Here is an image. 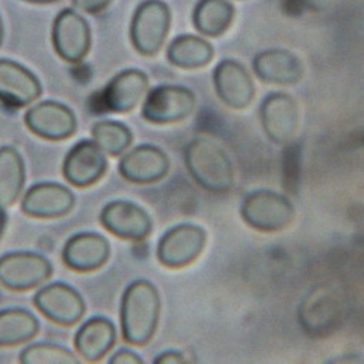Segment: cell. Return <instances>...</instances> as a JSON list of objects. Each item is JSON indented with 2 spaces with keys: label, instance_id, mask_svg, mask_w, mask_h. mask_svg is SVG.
Instances as JSON below:
<instances>
[{
  "label": "cell",
  "instance_id": "cell-5",
  "mask_svg": "<svg viewBox=\"0 0 364 364\" xmlns=\"http://www.w3.org/2000/svg\"><path fill=\"white\" fill-rule=\"evenodd\" d=\"M196 104V94L187 86L161 85L146 95L141 115L154 124L179 123L193 114Z\"/></svg>",
  "mask_w": 364,
  "mask_h": 364
},
{
  "label": "cell",
  "instance_id": "cell-33",
  "mask_svg": "<svg viewBox=\"0 0 364 364\" xmlns=\"http://www.w3.org/2000/svg\"><path fill=\"white\" fill-rule=\"evenodd\" d=\"M28 4H37V5H46V4H54L57 0H25Z\"/></svg>",
  "mask_w": 364,
  "mask_h": 364
},
{
  "label": "cell",
  "instance_id": "cell-4",
  "mask_svg": "<svg viewBox=\"0 0 364 364\" xmlns=\"http://www.w3.org/2000/svg\"><path fill=\"white\" fill-rule=\"evenodd\" d=\"M171 9L162 0H144L133 15L130 38L133 47L143 55H156L168 37Z\"/></svg>",
  "mask_w": 364,
  "mask_h": 364
},
{
  "label": "cell",
  "instance_id": "cell-28",
  "mask_svg": "<svg viewBox=\"0 0 364 364\" xmlns=\"http://www.w3.org/2000/svg\"><path fill=\"white\" fill-rule=\"evenodd\" d=\"M112 0H72V4L76 9L90 14V15H98L104 12Z\"/></svg>",
  "mask_w": 364,
  "mask_h": 364
},
{
  "label": "cell",
  "instance_id": "cell-32",
  "mask_svg": "<svg viewBox=\"0 0 364 364\" xmlns=\"http://www.w3.org/2000/svg\"><path fill=\"white\" fill-rule=\"evenodd\" d=\"M6 222H8V216H6V210L5 207L0 205V237H2L5 228H6Z\"/></svg>",
  "mask_w": 364,
  "mask_h": 364
},
{
  "label": "cell",
  "instance_id": "cell-7",
  "mask_svg": "<svg viewBox=\"0 0 364 364\" xmlns=\"http://www.w3.org/2000/svg\"><path fill=\"white\" fill-rule=\"evenodd\" d=\"M51 40L58 57L76 65L83 62L92 47V31L79 12L66 8L54 19Z\"/></svg>",
  "mask_w": 364,
  "mask_h": 364
},
{
  "label": "cell",
  "instance_id": "cell-22",
  "mask_svg": "<svg viewBox=\"0 0 364 364\" xmlns=\"http://www.w3.org/2000/svg\"><path fill=\"white\" fill-rule=\"evenodd\" d=\"M25 162L14 146L0 147V205H14L23 193Z\"/></svg>",
  "mask_w": 364,
  "mask_h": 364
},
{
  "label": "cell",
  "instance_id": "cell-30",
  "mask_svg": "<svg viewBox=\"0 0 364 364\" xmlns=\"http://www.w3.org/2000/svg\"><path fill=\"white\" fill-rule=\"evenodd\" d=\"M154 361L156 364H178V363H186L187 360L178 351H165V353H161Z\"/></svg>",
  "mask_w": 364,
  "mask_h": 364
},
{
  "label": "cell",
  "instance_id": "cell-16",
  "mask_svg": "<svg viewBox=\"0 0 364 364\" xmlns=\"http://www.w3.org/2000/svg\"><path fill=\"white\" fill-rule=\"evenodd\" d=\"M169 166V159L161 147L140 144L121 158L118 171L133 184H154L168 175Z\"/></svg>",
  "mask_w": 364,
  "mask_h": 364
},
{
  "label": "cell",
  "instance_id": "cell-8",
  "mask_svg": "<svg viewBox=\"0 0 364 364\" xmlns=\"http://www.w3.org/2000/svg\"><path fill=\"white\" fill-rule=\"evenodd\" d=\"M205 242L207 233L201 226L182 223L162 235L156 255L159 262L166 268H184L201 255Z\"/></svg>",
  "mask_w": 364,
  "mask_h": 364
},
{
  "label": "cell",
  "instance_id": "cell-25",
  "mask_svg": "<svg viewBox=\"0 0 364 364\" xmlns=\"http://www.w3.org/2000/svg\"><path fill=\"white\" fill-rule=\"evenodd\" d=\"M235 18V8L229 0H200L193 21L197 31L205 37H219L228 31Z\"/></svg>",
  "mask_w": 364,
  "mask_h": 364
},
{
  "label": "cell",
  "instance_id": "cell-6",
  "mask_svg": "<svg viewBox=\"0 0 364 364\" xmlns=\"http://www.w3.org/2000/svg\"><path fill=\"white\" fill-rule=\"evenodd\" d=\"M53 276V264L37 252H9L0 257V284L12 291H28Z\"/></svg>",
  "mask_w": 364,
  "mask_h": 364
},
{
  "label": "cell",
  "instance_id": "cell-9",
  "mask_svg": "<svg viewBox=\"0 0 364 364\" xmlns=\"http://www.w3.org/2000/svg\"><path fill=\"white\" fill-rule=\"evenodd\" d=\"M36 308L51 322L62 326H73L85 312L86 305L82 294L66 283H50L34 296Z\"/></svg>",
  "mask_w": 364,
  "mask_h": 364
},
{
  "label": "cell",
  "instance_id": "cell-31",
  "mask_svg": "<svg viewBox=\"0 0 364 364\" xmlns=\"http://www.w3.org/2000/svg\"><path fill=\"white\" fill-rule=\"evenodd\" d=\"M301 2L312 11L322 12V11H326L328 8H331V5L336 2V0H301Z\"/></svg>",
  "mask_w": 364,
  "mask_h": 364
},
{
  "label": "cell",
  "instance_id": "cell-10",
  "mask_svg": "<svg viewBox=\"0 0 364 364\" xmlns=\"http://www.w3.org/2000/svg\"><path fill=\"white\" fill-rule=\"evenodd\" d=\"M23 119L26 127L36 136L51 141L66 140L77 129V118L73 109L57 101H43L29 107Z\"/></svg>",
  "mask_w": 364,
  "mask_h": 364
},
{
  "label": "cell",
  "instance_id": "cell-13",
  "mask_svg": "<svg viewBox=\"0 0 364 364\" xmlns=\"http://www.w3.org/2000/svg\"><path fill=\"white\" fill-rule=\"evenodd\" d=\"M107 155L94 140L77 141L65 158L63 175L76 188H87L107 173Z\"/></svg>",
  "mask_w": 364,
  "mask_h": 364
},
{
  "label": "cell",
  "instance_id": "cell-14",
  "mask_svg": "<svg viewBox=\"0 0 364 364\" xmlns=\"http://www.w3.org/2000/svg\"><path fill=\"white\" fill-rule=\"evenodd\" d=\"M76 197L70 188L58 182H40L25 191L21 210L29 218L55 219L69 215Z\"/></svg>",
  "mask_w": 364,
  "mask_h": 364
},
{
  "label": "cell",
  "instance_id": "cell-18",
  "mask_svg": "<svg viewBox=\"0 0 364 364\" xmlns=\"http://www.w3.org/2000/svg\"><path fill=\"white\" fill-rule=\"evenodd\" d=\"M147 90V75L139 69H127L108 82L102 92V104L111 112H130L143 101Z\"/></svg>",
  "mask_w": 364,
  "mask_h": 364
},
{
  "label": "cell",
  "instance_id": "cell-26",
  "mask_svg": "<svg viewBox=\"0 0 364 364\" xmlns=\"http://www.w3.org/2000/svg\"><path fill=\"white\" fill-rule=\"evenodd\" d=\"M92 140L107 156H121L133 143L132 130L119 121L102 119L90 129Z\"/></svg>",
  "mask_w": 364,
  "mask_h": 364
},
{
  "label": "cell",
  "instance_id": "cell-19",
  "mask_svg": "<svg viewBox=\"0 0 364 364\" xmlns=\"http://www.w3.org/2000/svg\"><path fill=\"white\" fill-rule=\"evenodd\" d=\"M109 242L95 232L73 235L63 248V262L73 271L90 272L104 267L109 258Z\"/></svg>",
  "mask_w": 364,
  "mask_h": 364
},
{
  "label": "cell",
  "instance_id": "cell-3",
  "mask_svg": "<svg viewBox=\"0 0 364 364\" xmlns=\"http://www.w3.org/2000/svg\"><path fill=\"white\" fill-rule=\"evenodd\" d=\"M296 210L291 201L276 191L258 190L248 194L240 205L244 222L259 232H280L294 220Z\"/></svg>",
  "mask_w": 364,
  "mask_h": 364
},
{
  "label": "cell",
  "instance_id": "cell-2",
  "mask_svg": "<svg viewBox=\"0 0 364 364\" xmlns=\"http://www.w3.org/2000/svg\"><path fill=\"white\" fill-rule=\"evenodd\" d=\"M186 165L197 184L215 194L229 193L235 186V168L223 147L207 139L191 140L184 154Z\"/></svg>",
  "mask_w": 364,
  "mask_h": 364
},
{
  "label": "cell",
  "instance_id": "cell-23",
  "mask_svg": "<svg viewBox=\"0 0 364 364\" xmlns=\"http://www.w3.org/2000/svg\"><path fill=\"white\" fill-rule=\"evenodd\" d=\"M40 331L37 316L26 309L9 308L0 311V347H15L29 343Z\"/></svg>",
  "mask_w": 364,
  "mask_h": 364
},
{
  "label": "cell",
  "instance_id": "cell-12",
  "mask_svg": "<svg viewBox=\"0 0 364 364\" xmlns=\"http://www.w3.org/2000/svg\"><path fill=\"white\" fill-rule=\"evenodd\" d=\"M100 220L109 233L126 240H144L154 230V222L147 211L126 200L108 203L101 211Z\"/></svg>",
  "mask_w": 364,
  "mask_h": 364
},
{
  "label": "cell",
  "instance_id": "cell-29",
  "mask_svg": "<svg viewBox=\"0 0 364 364\" xmlns=\"http://www.w3.org/2000/svg\"><path fill=\"white\" fill-rule=\"evenodd\" d=\"M108 363L111 364H140L143 363L141 357L130 350H119L117 351L109 360Z\"/></svg>",
  "mask_w": 364,
  "mask_h": 364
},
{
  "label": "cell",
  "instance_id": "cell-11",
  "mask_svg": "<svg viewBox=\"0 0 364 364\" xmlns=\"http://www.w3.org/2000/svg\"><path fill=\"white\" fill-rule=\"evenodd\" d=\"M261 123L267 137L277 144H289L299 130V107L294 98L284 92L265 97L259 108Z\"/></svg>",
  "mask_w": 364,
  "mask_h": 364
},
{
  "label": "cell",
  "instance_id": "cell-15",
  "mask_svg": "<svg viewBox=\"0 0 364 364\" xmlns=\"http://www.w3.org/2000/svg\"><path fill=\"white\" fill-rule=\"evenodd\" d=\"M43 94L40 79L25 66L0 58V101L12 108L34 104Z\"/></svg>",
  "mask_w": 364,
  "mask_h": 364
},
{
  "label": "cell",
  "instance_id": "cell-27",
  "mask_svg": "<svg viewBox=\"0 0 364 364\" xmlns=\"http://www.w3.org/2000/svg\"><path fill=\"white\" fill-rule=\"evenodd\" d=\"M19 361L23 364H77V355L58 344L37 343L29 344L21 351Z\"/></svg>",
  "mask_w": 364,
  "mask_h": 364
},
{
  "label": "cell",
  "instance_id": "cell-17",
  "mask_svg": "<svg viewBox=\"0 0 364 364\" xmlns=\"http://www.w3.org/2000/svg\"><path fill=\"white\" fill-rule=\"evenodd\" d=\"M213 82L219 98L233 109H245L255 97L251 75L236 60H222L213 72Z\"/></svg>",
  "mask_w": 364,
  "mask_h": 364
},
{
  "label": "cell",
  "instance_id": "cell-34",
  "mask_svg": "<svg viewBox=\"0 0 364 364\" xmlns=\"http://www.w3.org/2000/svg\"><path fill=\"white\" fill-rule=\"evenodd\" d=\"M4 41V21L2 16H0V44Z\"/></svg>",
  "mask_w": 364,
  "mask_h": 364
},
{
  "label": "cell",
  "instance_id": "cell-21",
  "mask_svg": "<svg viewBox=\"0 0 364 364\" xmlns=\"http://www.w3.org/2000/svg\"><path fill=\"white\" fill-rule=\"evenodd\" d=\"M117 343V328L104 316L90 318L82 323L75 336L77 353L87 361H100Z\"/></svg>",
  "mask_w": 364,
  "mask_h": 364
},
{
  "label": "cell",
  "instance_id": "cell-1",
  "mask_svg": "<svg viewBox=\"0 0 364 364\" xmlns=\"http://www.w3.org/2000/svg\"><path fill=\"white\" fill-rule=\"evenodd\" d=\"M162 301L156 286L149 280H136L126 289L121 299V332L132 346H146L154 338Z\"/></svg>",
  "mask_w": 364,
  "mask_h": 364
},
{
  "label": "cell",
  "instance_id": "cell-24",
  "mask_svg": "<svg viewBox=\"0 0 364 364\" xmlns=\"http://www.w3.org/2000/svg\"><path fill=\"white\" fill-rule=\"evenodd\" d=\"M168 60L181 69H200L213 60L215 50L207 40L184 34L178 36L168 47Z\"/></svg>",
  "mask_w": 364,
  "mask_h": 364
},
{
  "label": "cell",
  "instance_id": "cell-20",
  "mask_svg": "<svg viewBox=\"0 0 364 364\" xmlns=\"http://www.w3.org/2000/svg\"><path fill=\"white\" fill-rule=\"evenodd\" d=\"M252 69L258 79L272 85H296L305 73L300 58L282 48L258 53L254 57Z\"/></svg>",
  "mask_w": 364,
  "mask_h": 364
}]
</instances>
